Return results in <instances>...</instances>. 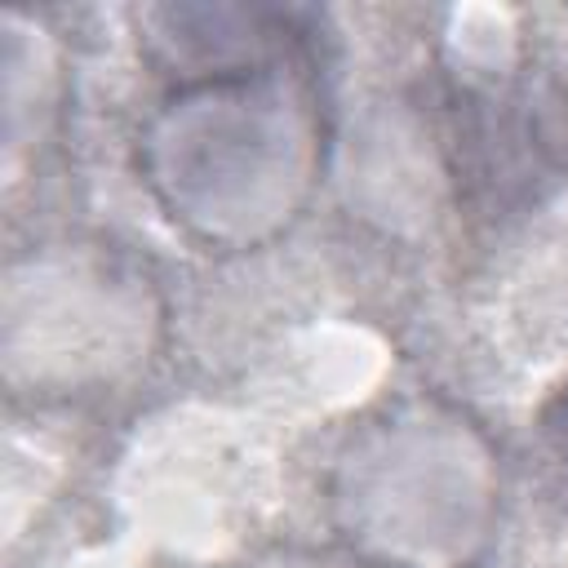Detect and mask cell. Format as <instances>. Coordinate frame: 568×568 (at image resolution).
Here are the masks:
<instances>
[{"label": "cell", "instance_id": "6da1fadb", "mask_svg": "<svg viewBox=\"0 0 568 568\" xmlns=\"http://www.w3.org/2000/svg\"><path fill=\"white\" fill-rule=\"evenodd\" d=\"M142 169L173 222L204 244H266L311 195L320 169L315 102L288 62L178 84L142 133Z\"/></svg>", "mask_w": 568, "mask_h": 568}, {"label": "cell", "instance_id": "7a4b0ae2", "mask_svg": "<svg viewBox=\"0 0 568 568\" xmlns=\"http://www.w3.org/2000/svg\"><path fill=\"white\" fill-rule=\"evenodd\" d=\"M488 448L444 404H399L337 457V528L386 568H466L488 537Z\"/></svg>", "mask_w": 568, "mask_h": 568}, {"label": "cell", "instance_id": "3957f363", "mask_svg": "<svg viewBox=\"0 0 568 568\" xmlns=\"http://www.w3.org/2000/svg\"><path fill=\"white\" fill-rule=\"evenodd\" d=\"M293 9L262 4H164L142 9L138 27L151 53L182 80H222L244 71L284 67L297 36Z\"/></svg>", "mask_w": 568, "mask_h": 568}, {"label": "cell", "instance_id": "277c9868", "mask_svg": "<svg viewBox=\"0 0 568 568\" xmlns=\"http://www.w3.org/2000/svg\"><path fill=\"white\" fill-rule=\"evenodd\" d=\"M537 435H541V448H546V462L564 475V493H568V382L555 390V399L541 408V422H537Z\"/></svg>", "mask_w": 568, "mask_h": 568}]
</instances>
